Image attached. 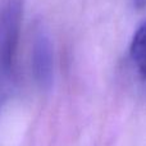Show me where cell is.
<instances>
[{"instance_id":"obj_1","label":"cell","mask_w":146,"mask_h":146,"mask_svg":"<svg viewBox=\"0 0 146 146\" xmlns=\"http://www.w3.org/2000/svg\"><path fill=\"white\" fill-rule=\"evenodd\" d=\"M23 0H5L0 8V71H13L19 42Z\"/></svg>"},{"instance_id":"obj_2","label":"cell","mask_w":146,"mask_h":146,"mask_svg":"<svg viewBox=\"0 0 146 146\" xmlns=\"http://www.w3.org/2000/svg\"><path fill=\"white\" fill-rule=\"evenodd\" d=\"M31 62L36 82L42 88H49L53 82V46L42 28H38L33 36Z\"/></svg>"},{"instance_id":"obj_3","label":"cell","mask_w":146,"mask_h":146,"mask_svg":"<svg viewBox=\"0 0 146 146\" xmlns=\"http://www.w3.org/2000/svg\"><path fill=\"white\" fill-rule=\"evenodd\" d=\"M129 55L139 73L146 78V21L135 32L129 48Z\"/></svg>"},{"instance_id":"obj_4","label":"cell","mask_w":146,"mask_h":146,"mask_svg":"<svg viewBox=\"0 0 146 146\" xmlns=\"http://www.w3.org/2000/svg\"><path fill=\"white\" fill-rule=\"evenodd\" d=\"M135 3H136L137 7H144V5H146V0H135Z\"/></svg>"}]
</instances>
